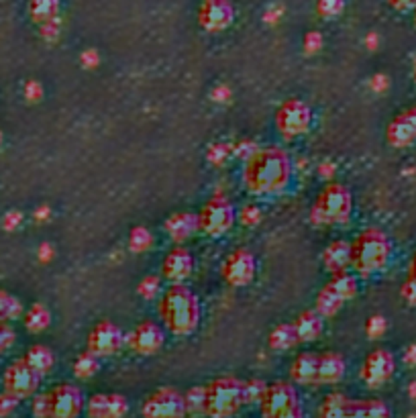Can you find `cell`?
Returning <instances> with one entry per match:
<instances>
[{"mask_svg":"<svg viewBox=\"0 0 416 418\" xmlns=\"http://www.w3.org/2000/svg\"><path fill=\"white\" fill-rule=\"evenodd\" d=\"M292 172V160L282 147H263L245 162L243 182L251 194L267 196L286 190Z\"/></svg>","mask_w":416,"mask_h":418,"instance_id":"1","label":"cell"},{"mask_svg":"<svg viewBox=\"0 0 416 418\" xmlns=\"http://www.w3.org/2000/svg\"><path fill=\"white\" fill-rule=\"evenodd\" d=\"M160 318L170 333L192 335L200 324V302L188 286L170 284L160 300Z\"/></svg>","mask_w":416,"mask_h":418,"instance_id":"2","label":"cell"},{"mask_svg":"<svg viewBox=\"0 0 416 418\" xmlns=\"http://www.w3.org/2000/svg\"><path fill=\"white\" fill-rule=\"evenodd\" d=\"M392 255V243L388 235L375 227L361 231L351 243V267L359 276L369 278L382 272Z\"/></svg>","mask_w":416,"mask_h":418,"instance_id":"3","label":"cell"},{"mask_svg":"<svg viewBox=\"0 0 416 418\" xmlns=\"http://www.w3.org/2000/svg\"><path fill=\"white\" fill-rule=\"evenodd\" d=\"M204 390V415L208 418H233L245 406V384L235 375H221Z\"/></svg>","mask_w":416,"mask_h":418,"instance_id":"4","label":"cell"},{"mask_svg":"<svg viewBox=\"0 0 416 418\" xmlns=\"http://www.w3.org/2000/svg\"><path fill=\"white\" fill-rule=\"evenodd\" d=\"M353 198L343 184H329L314 200L310 221L314 225H343L351 217Z\"/></svg>","mask_w":416,"mask_h":418,"instance_id":"5","label":"cell"},{"mask_svg":"<svg viewBox=\"0 0 416 418\" xmlns=\"http://www.w3.org/2000/svg\"><path fill=\"white\" fill-rule=\"evenodd\" d=\"M198 217V231L210 237H221L235 225V208L225 196H212L200 208Z\"/></svg>","mask_w":416,"mask_h":418,"instance_id":"6","label":"cell"},{"mask_svg":"<svg viewBox=\"0 0 416 418\" xmlns=\"http://www.w3.org/2000/svg\"><path fill=\"white\" fill-rule=\"evenodd\" d=\"M312 124V109L300 98L284 100L276 111V126L284 137L304 135Z\"/></svg>","mask_w":416,"mask_h":418,"instance_id":"7","label":"cell"},{"mask_svg":"<svg viewBox=\"0 0 416 418\" xmlns=\"http://www.w3.org/2000/svg\"><path fill=\"white\" fill-rule=\"evenodd\" d=\"M141 415L143 418H184L188 415L184 394L176 388H160L147 396Z\"/></svg>","mask_w":416,"mask_h":418,"instance_id":"8","label":"cell"},{"mask_svg":"<svg viewBox=\"0 0 416 418\" xmlns=\"http://www.w3.org/2000/svg\"><path fill=\"white\" fill-rule=\"evenodd\" d=\"M2 384H4V392L6 394L14 396L17 400H23V398L33 396L39 390L41 375L33 367H29L25 359H19V361L10 363L6 367Z\"/></svg>","mask_w":416,"mask_h":418,"instance_id":"9","label":"cell"},{"mask_svg":"<svg viewBox=\"0 0 416 418\" xmlns=\"http://www.w3.org/2000/svg\"><path fill=\"white\" fill-rule=\"evenodd\" d=\"M296 404H300L296 388L290 382H276L265 388L259 400V410L263 418H278Z\"/></svg>","mask_w":416,"mask_h":418,"instance_id":"10","label":"cell"},{"mask_svg":"<svg viewBox=\"0 0 416 418\" xmlns=\"http://www.w3.org/2000/svg\"><path fill=\"white\" fill-rule=\"evenodd\" d=\"M124 335L115 322L102 320L98 322L88 335V353L96 358H111L117 355L124 345Z\"/></svg>","mask_w":416,"mask_h":418,"instance_id":"11","label":"cell"},{"mask_svg":"<svg viewBox=\"0 0 416 418\" xmlns=\"http://www.w3.org/2000/svg\"><path fill=\"white\" fill-rule=\"evenodd\" d=\"M50 418H78L84 410V396L74 384H60L47 392Z\"/></svg>","mask_w":416,"mask_h":418,"instance_id":"12","label":"cell"},{"mask_svg":"<svg viewBox=\"0 0 416 418\" xmlns=\"http://www.w3.org/2000/svg\"><path fill=\"white\" fill-rule=\"evenodd\" d=\"M257 272V259L249 249H235L223 263V278L229 286H247Z\"/></svg>","mask_w":416,"mask_h":418,"instance_id":"13","label":"cell"},{"mask_svg":"<svg viewBox=\"0 0 416 418\" xmlns=\"http://www.w3.org/2000/svg\"><path fill=\"white\" fill-rule=\"evenodd\" d=\"M396 371V359L388 349H373L361 365V380L369 388H380L392 380Z\"/></svg>","mask_w":416,"mask_h":418,"instance_id":"14","label":"cell"},{"mask_svg":"<svg viewBox=\"0 0 416 418\" xmlns=\"http://www.w3.org/2000/svg\"><path fill=\"white\" fill-rule=\"evenodd\" d=\"M164 341H166V333L164 329L153 322V320H143L139 322L131 335L127 337V343L129 347L137 353V355H155L162 347H164Z\"/></svg>","mask_w":416,"mask_h":418,"instance_id":"15","label":"cell"},{"mask_svg":"<svg viewBox=\"0 0 416 418\" xmlns=\"http://www.w3.org/2000/svg\"><path fill=\"white\" fill-rule=\"evenodd\" d=\"M386 141L396 147H408L416 141V107L402 111L398 117H394L386 129Z\"/></svg>","mask_w":416,"mask_h":418,"instance_id":"16","label":"cell"},{"mask_svg":"<svg viewBox=\"0 0 416 418\" xmlns=\"http://www.w3.org/2000/svg\"><path fill=\"white\" fill-rule=\"evenodd\" d=\"M192 270H194V257L184 247L170 249L162 263V276L172 284H182L186 278L192 276Z\"/></svg>","mask_w":416,"mask_h":418,"instance_id":"17","label":"cell"},{"mask_svg":"<svg viewBox=\"0 0 416 418\" xmlns=\"http://www.w3.org/2000/svg\"><path fill=\"white\" fill-rule=\"evenodd\" d=\"M86 410L90 418H122L129 412V402L120 394H94Z\"/></svg>","mask_w":416,"mask_h":418,"instance_id":"18","label":"cell"},{"mask_svg":"<svg viewBox=\"0 0 416 418\" xmlns=\"http://www.w3.org/2000/svg\"><path fill=\"white\" fill-rule=\"evenodd\" d=\"M233 21V6L229 0H204L200 8V25L206 31H223Z\"/></svg>","mask_w":416,"mask_h":418,"instance_id":"19","label":"cell"},{"mask_svg":"<svg viewBox=\"0 0 416 418\" xmlns=\"http://www.w3.org/2000/svg\"><path fill=\"white\" fill-rule=\"evenodd\" d=\"M341 418H390V408L386 402L377 398H367V400L345 398Z\"/></svg>","mask_w":416,"mask_h":418,"instance_id":"20","label":"cell"},{"mask_svg":"<svg viewBox=\"0 0 416 418\" xmlns=\"http://www.w3.org/2000/svg\"><path fill=\"white\" fill-rule=\"evenodd\" d=\"M322 263L333 276L345 274L351 267V243L345 239L333 241L322 253Z\"/></svg>","mask_w":416,"mask_h":418,"instance_id":"21","label":"cell"},{"mask_svg":"<svg viewBox=\"0 0 416 418\" xmlns=\"http://www.w3.org/2000/svg\"><path fill=\"white\" fill-rule=\"evenodd\" d=\"M345 359L339 353H320L318 355V369H316V384H325V386H331V384H337L343 380L345 375Z\"/></svg>","mask_w":416,"mask_h":418,"instance_id":"22","label":"cell"},{"mask_svg":"<svg viewBox=\"0 0 416 418\" xmlns=\"http://www.w3.org/2000/svg\"><path fill=\"white\" fill-rule=\"evenodd\" d=\"M296 331L298 343H312L322 335L325 322L322 316L316 310H304L298 314V318L292 322Z\"/></svg>","mask_w":416,"mask_h":418,"instance_id":"23","label":"cell"},{"mask_svg":"<svg viewBox=\"0 0 416 418\" xmlns=\"http://www.w3.org/2000/svg\"><path fill=\"white\" fill-rule=\"evenodd\" d=\"M316 369H318V355L316 353H300L290 367V377L300 386L316 384Z\"/></svg>","mask_w":416,"mask_h":418,"instance_id":"24","label":"cell"},{"mask_svg":"<svg viewBox=\"0 0 416 418\" xmlns=\"http://www.w3.org/2000/svg\"><path fill=\"white\" fill-rule=\"evenodd\" d=\"M166 231L176 243L190 239L198 231V217L192 212H176L168 219Z\"/></svg>","mask_w":416,"mask_h":418,"instance_id":"25","label":"cell"},{"mask_svg":"<svg viewBox=\"0 0 416 418\" xmlns=\"http://www.w3.org/2000/svg\"><path fill=\"white\" fill-rule=\"evenodd\" d=\"M25 361L29 367H33L39 375H45L52 371L54 363H56V358H54V351L45 345H35L31 347L27 353H25Z\"/></svg>","mask_w":416,"mask_h":418,"instance_id":"26","label":"cell"},{"mask_svg":"<svg viewBox=\"0 0 416 418\" xmlns=\"http://www.w3.org/2000/svg\"><path fill=\"white\" fill-rule=\"evenodd\" d=\"M327 288H329V290H331V292H333L335 296H339V298L343 300V302L355 298L357 292H359V284H357V278H355V276H351L349 272L333 276V278H331V282L327 284Z\"/></svg>","mask_w":416,"mask_h":418,"instance_id":"27","label":"cell"},{"mask_svg":"<svg viewBox=\"0 0 416 418\" xmlns=\"http://www.w3.org/2000/svg\"><path fill=\"white\" fill-rule=\"evenodd\" d=\"M298 345L296 331L294 324H278L272 333H270V347L274 351H288Z\"/></svg>","mask_w":416,"mask_h":418,"instance_id":"28","label":"cell"},{"mask_svg":"<svg viewBox=\"0 0 416 418\" xmlns=\"http://www.w3.org/2000/svg\"><path fill=\"white\" fill-rule=\"evenodd\" d=\"M58 10H60V0H31V4H29V12H31L33 21H37L41 25L56 21Z\"/></svg>","mask_w":416,"mask_h":418,"instance_id":"29","label":"cell"},{"mask_svg":"<svg viewBox=\"0 0 416 418\" xmlns=\"http://www.w3.org/2000/svg\"><path fill=\"white\" fill-rule=\"evenodd\" d=\"M52 322V314L43 304H35L29 308V312L25 314V327L31 333H41L50 327Z\"/></svg>","mask_w":416,"mask_h":418,"instance_id":"30","label":"cell"},{"mask_svg":"<svg viewBox=\"0 0 416 418\" xmlns=\"http://www.w3.org/2000/svg\"><path fill=\"white\" fill-rule=\"evenodd\" d=\"M345 302L339 298V296H335L327 286L318 292V296H316V304H314V310L322 316V318H327V316H335L339 310H341V306H343Z\"/></svg>","mask_w":416,"mask_h":418,"instance_id":"31","label":"cell"},{"mask_svg":"<svg viewBox=\"0 0 416 418\" xmlns=\"http://www.w3.org/2000/svg\"><path fill=\"white\" fill-rule=\"evenodd\" d=\"M21 312H23L21 302L14 296H10L8 292L0 290V322L14 320L17 316H21Z\"/></svg>","mask_w":416,"mask_h":418,"instance_id":"32","label":"cell"},{"mask_svg":"<svg viewBox=\"0 0 416 418\" xmlns=\"http://www.w3.org/2000/svg\"><path fill=\"white\" fill-rule=\"evenodd\" d=\"M96 371H98V358L92 355V353H88V351L82 353L80 358L76 359V363H74V373L78 377H82V380L92 377Z\"/></svg>","mask_w":416,"mask_h":418,"instance_id":"33","label":"cell"},{"mask_svg":"<svg viewBox=\"0 0 416 418\" xmlns=\"http://www.w3.org/2000/svg\"><path fill=\"white\" fill-rule=\"evenodd\" d=\"M153 237L151 233L145 229V227H135L131 233H129V249L135 251V253H143L151 247Z\"/></svg>","mask_w":416,"mask_h":418,"instance_id":"34","label":"cell"},{"mask_svg":"<svg viewBox=\"0 0 416 418\" xmlns=\"http://www.w3.org/2000/svg\"><path fill=\"white\" fill-rule=\"evenodd\" d=\"M204 398H206L204 388H192L188 394H184L186 412L188 415H204Z\"/></svg>","mask_w":416,"mask_h":418,"instance_id":"35","label":"cell"},{"mask_svg":"<svg viewBox=\"0 0 416 418\" xmlns=\"http://www.w3.org/2000/svg\"><path fill=\"white\" fill-rule=\"evenodd\" d=\"M231 155H233V145H227V143H215V145H210V149H208V153H206L208 162L215 164V166L227 164V160H229Z\"/></svg>","mask_w":416,"mask_h":418,"instance_id":"36","label":"cell"},{"mask_svg":"<svg viewBox=\"0 0 416 418\" xmlns=\"http://www.w3.org/2000/svg\"><path fill=\"white\" fill-rule=\"evenodd\" d=\"M245 384V404H255L261 400L267 384L261 382V380H249V382H243Z\"/></svg>","mask_w":416,"mask_h":418,"instance_id":"37","label":"cell"},{"mask_svg":"<svg viewBox=\"0 0 416 418\" xmlns=\"http://www.w3.org/2000/svg\"><path fill=\"white\" fill-rule=\"evenodd\" d=\"M137 290H139V296H143V298H155L162 292V280L157 276H147V278H143V282L139 284Z\"/></svg>","mask_w":416,"mask_h":418,"instance_id":"38","label":"cell"},{"mask_svg":"<svg viewBox=\"0 0 416 418\" xmlns=\"http://www.w3.org/2000/svg\"><path fill=\"white\" fill-rule=\"evenodd\" d=\"M386 327H388V322H386V318L384 316H380V314H375V316H371L369 320H367V335L371 337V339H377V337H382L384 333H386Z\"/></svg>","mask_w":416,"mask_h":418,"instance_id":"39","label":"cell"},{"mask_svg":"<svg viewBox=\"0 0 416 418\" xmlns=\"http://www.w3.org/2000/svg\"><path fill=\"white\" fill-rule=\"evenodd\" d=\"M343 10V0H318V12L327 19L337 16Z\"/></svg>","mask_w":416,"mask_h":418,"instance_id":"40","label":"cell"},{"mask_svg":"<svg viewBox=\"0 0 416 418\" xmlns=\"http://www.w3.org/2000/svg\"><path fill=\"white\" fill-rule=\"evenodd\" d=\"M12 343H14V331L6 322H0V355L8 347H12Z\"/></svg>","mask_w":416,"mask_h":418,"instance_id":"41","label":"cell"},{"mask_svg":"<svg viewBox=\"0 0 416 418\" xmlns=\"http://www.w3.org/2000/svg\"><path fill=\"white\" fill-rule=\"evenodd\" d=\"M241 221H243V225H247V227H253V225H257L259 221H261V212H259V208L257 206H245L243 208V212H241Z\"/></svg>","mask_w":416,"mask_h":418,"instance_id":"42","label":"cell"},{"mask_svg":"<svg viewBox=\"0 0 416 418\" xmlns=\"http://www.w3.org/2000/svg\"><path fill=\"white\" fill-rule=\"evenodd\" d=\"M17 404H19V400L14 398V396H10V394H0V417H8V415H12L14 410H17Z\"/></svg>","mask_w":416,"mask_h":418,"instance_id":"43","label":"cell"},{"mask_svg":"<svg viewBox=\"0 0 416 418\" xmlns=\"http://www.w3.org/2000/svg\"><path fill=\"white\" fill-rule=\"evenodd\" d=\"M400 294L402 298L406 300L410 306H416V280L415 278H406L402 288H400Z\"/></svg>","mask_w":416,"mask_h":418,"instance_id":"44","label":"cell"},{"mask_svg":"<svg viewBox=\"0 0 416 418\" xmlns=\"http://www.w3.org/2000/svg\"><path fill=\"white\" fill-rule=\"evenodd\" d=\"M257 151V145L255 143H251V141H243V143H237V145H233V155H237V157H241V160H249L253 153Z\"/></svg>","mask_w":416,"mask_h":418,"instance_id":"45","label":"cell"},{"mask_svg":"<svg viewBox=\"0 0 416 418\" xmlns=\"http://www.w3.org/2000/svg\"><path fill=\"white\" fill-rule=\"evenodd\" d=\"M33 412L37 418H50V400H47V394H41L37 396L35 404H33Z\"/></svg>","mask_w":416,"mask_h":418,"instance_id":"46","label":"cell"},{"mask_svg":"<svg viewBox=\"0 0 416 418\" xmlns=\"http://www.w3.org/2000/svg\"><path fill=\"white\" fill-rule=\"evenodd\" d=\"M320 45H322V37H320L316 31H312V33H308V35L304 37V50H306L308 54L318 52V50H320Z\"/></svg>","mask_w":416,"mask_h":418,"instance_id":"47","label":"cell"},{"mask_svg":"<svg viewBox=\"0 0 416 418\" xmlns=\"http://www.w3.org/2000/svg\"><path fill=\"white\" fill-rule=\"evenodd\" d=\"M23 221V217H21V212H8L6 217H4V227L6 229H14V227H19V223Z\"/></svg>","mask_w":416,"mask_h":418,"instance_id":"48","label":"cell"},{"mask_svg":"<svg viewBox=\"0 0 416 418\" xmlns=\"http://www.w3.org/2000/svg\"><path fill=\"white\" fill-rule=\"evenodd\" d=\"M41 35H43V37H47V39L56 37V35H58V19H56V21H50V23H45V25H43V31H41Z\"/></svg>","mask_w":416,"mask_h":418,"instance_id":"49","label":"cell"},{"mask_svg":"<svg viewBox=\"0 0 416 418\" xmlns=\"http://www.w3.org/2000/svg\"><path fill=\"white\" fill-rule=\"evenodd\" d=\"M390 2H392V6L398 8V10H408V8L416 6V0H390Z\"/></svg>","mask_w":416,"mask_h":418,"instance_id":"50","label":"cell"},{"mask_svg":"<svg viewBox=\"0 0 416 418\" xmlns=\"http://www.w3.org/2000/svg\"><path fill=\"white\" fill-rule=\"evenodd\" d=\"M27 96H29V98H33V100H35V98H39V96H41V88H39V84L29 82V84H27Z\"/></svg>","mask_w":416,"mask_h":418,"instance_id":"51","label":"cell"},{"mask_svg":"<svg viewBox=\"0 0 416 418\" xmlns=\"http://www.w3.org/2000/svg\"><path fill=\"white\" fill-rule=\"evenodd\" d=\"M278 418H304V412H302V406L300 404H296L294 408H290L288 412H284L282 417Z\"/></svg>","mask_w":416,"mask_h":418,"instance_id":"52","label":"cell"},{"mask_svg":"<svg viewBox=\"0 0 416 418\" xmlns=\"http://www.w3.org/2000/svg\"><path fill=\"white\" fill-rule=\"evenodd\" d=\"M371 86H373L375 90H382V88L388 86V78H386V76H375V78L371 80Z\"/></svg>","mask_w":416,"mask_h":418,"instance_id":"53","label":"cell"},{"mask_svg":"<svg viewBox=\"0 0 416 418\" xmlns=\"http://www.w3.org/2000/svg\"><path fill=\"white\" fill-rule=\"evenodd\" d=\"M406 363L416 365V343L415 345H410V347L406 349Z\"/></svg>","mask_w":416,"mask_h":418,"instance_id":"54","label":"cell"},{"mask_svg":"<svg viewBox=\"0 0 416 418\" xmlns=\"http://www.w3.org/2000/svg\"><path fill=\"white\" fill-rule=\"evenodd\" d=\"M84 61H86V65H96V54L94 52H86L84 54Z\"/></svg>","mask_w":416,"mask_h":418,"instance_id":"55","label":"cell"},{"mask_svg":"<svg viewBox=\"0 0 416 418\" xmlns=\"http://www.w3.org/2000/svg\"><path fill=\"white\" fill-rule=\"evenodd\" d=\"M408 278H415V280H416V251H415V255H413V259H410V267H408Z\"/></svg>","mask_w":416,"mask_h":418,"instance_id":"56","label":"cell"},{"mask_svg":"<svg viewBox=\"0 0 416 418\" xmlns=\"http://www.w3.org/2000/svg\"><path fill=\"white\" fill-rule=\"evenodd\" d=\"M0 143H2V133H0Z\"/></svg>","mask_w":416,"mask_h":418,"instance_id":"57","label":"cell"},{"mask_svg":"<svg viewBox=\"0 0 416 418\" xmlns=\"http://www.w3.org/2000/svg\"><path fill=\"white\" fill-rule=\"evenodd\" d=\"M415 78H416V67H415Z\"/></svg>","mask_w":416,"mask_h":418,"instance_id":"58","label":"cell"}]
</instances>
